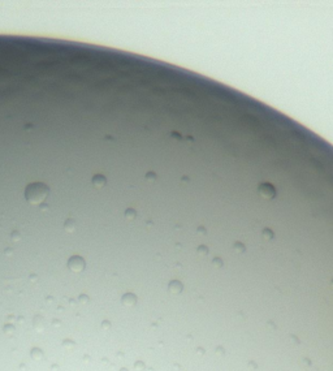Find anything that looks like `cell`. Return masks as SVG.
<instances>
[{
  "mask_svg": "<svg viewBox=\"0 0 333 371\" xmlns=\"http://www.w3.org/2000/svg\"><path fill=\"white\" fill-rule=\"evenodd\" d=\"M258 192H259L263 197H265V198H273V197L276 196V188L272 184H269V182H263V184H260L259 186H258Z\"/></svg>",
  "mask_w": 333,
  "mask_h": 371,
  "instance_id": "2",
  "label": "cell"
},
{
  "mask_svg": "<svg viewBox=\"0 0 333 371\" xmlns=\"http://www.w3.org/2000/svg\"><path fill=\"white\" fill-rule=\"evenodd\" d=\"M52 190V186L44 181H31L25 189V197L29 203L31 204H40L44 202V199L50 196Z\"/></svg>",
  "mask_w": 333,
  "mask_h": 371,
  "instance_id": "1",
  "label": "cell"
}]
</instances>
